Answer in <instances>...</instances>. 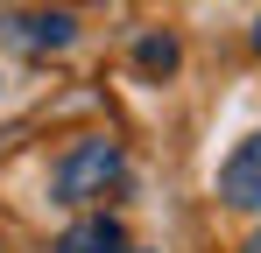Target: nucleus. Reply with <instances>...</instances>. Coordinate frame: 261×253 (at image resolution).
<instances>
[{
	"label": "nucleus",
	"mask_w": 261,
	"mask_h": 253,
	"mask_svg": "<svg viewBox=\"0 0 261 253\" xmlns=\"http://www.w3.org/2000/svg\"><path fill=\"white\" fill-rule=\"evenodd\" d=\"M0 42L21 49V56H49V49H71V42H78V21H71L64 7H49V14H14V21H0Z\"/></svg>",
	"instance_id": "2"
},
{
	"label": "nucleus",
	"mask_w": 261,
	"mask_h": 253,
	"mask_svg": "<svg viewBox=\"0 0 261 253\" xmlns=\"http://www.w3.org/2000/svg\"><path fill=\"white\" fill-rule=\"evenodd\" d=\"M240 253H261V232H247V246H240Z\"/></svg>",
	"instance_id": "6"
},
{
	"label": "nucleus",
	"mask_w": 261,
	"mask_h": 253,
	"mask_svg": "<svg viewBox=\"0 0 261 253\" xmlns=\"http://www.w3.org/2000/svg\"><path fill=\"white\" fill-rule=\"evenodd\" d=\"M120 253H155V246H134V239H127V246H120Z\"/></svg>",
	"instance_id": "7"
},
{
	"label": "nucleus",
	"mask_w": 261,
	"mask_h": 253,
	"mask_svg": "<svg viewBox=\"0 0 261 253\" xmlns=\"http://www.w3.org/2000/svg\"><path fill=\"white\" fill-rule=\"evenodd\" d=\"M127 183V155H120V141H106V134H85V141H71L57 162H49V204H99V197H113Z\"/></svg>",
	"instance_id": "1"
},
{
	"label": "nucleus",
	"mask_w": 261,
	"mask_h": 253,
	"mask_svg": "<svg viewBox=\"0 0 261 253\" xmlns=\"http://www.w3.org/2000/svg\"><path fill=\"white\" fill-rule=\"evenodd\" d=\"M254 49H261V21H254Z\"/></svg>",
	"instance_id": "8"
},
{
	"label": "nucleus",
	"mask_w": 261,
	"mask_h": 253,
	"mask_svg": "<svg viewBox=\"0 0 261 253\" xmlns=\"http://www.w3.org/2000/svg\"><path fill=\"white\" fill-rule=\"evenodd\" d=\"M219 204H233V211H261V134H247V141L219 162Z\"/></svg>",
	"instance_id": "3"
},
{
	"label": "nucleus",
	"mask_w": 261,
	"mask_h": 253,
	"mask_svg": "<svg viewBox=\"0 0 261 253\" xmlns=\"http://www.w3.org/2000/svg\"><path fill=\"white\" fill-rule=\"evenodd\" d=\"M134 71H141V78H170L176 71V42L170 36H141L134 42Z\"/></svg>",
	"instance_id": "5"
},
{
	"label": "nucleus",
	"mask_w": 261,
	"mask_h": 253,
	"mask_svg": "<svg viewBox=\"0 0 261 253\" xmlns=\"http://www.w3.org/2000/svg\"><path fill=\"white\" fill-rule=\"evenodd\" d=\"M120 246H127V225H120V218H106V211L78 218V225L57 239V253H120Z\"/></svg>",
	"instance_id": "4"
}]
</instances>
